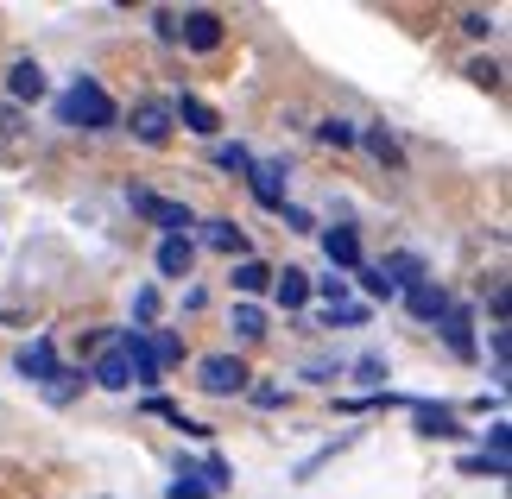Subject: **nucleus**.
Masks as SVG:
<instances>
[{
    "label": "nucleus",
    "mask_w": 512,
    "mask_h": 499,
    "mask_svg": "<svg viewBox=\"0 0 512 499\" xmlns=\"http://www.w3.org/2000/svg\"><path fill=\"white\" fill-rule=\"evenodd\" d=\"M57 121L64 127H83V133H102L121 121V108H114V95L95 83V76H76V83L57 95Z\"/></svg>",
    "instance_id": "nucleus-1"
},
{
    "label": "nucleus",
    "mask_w": 512,
    "mask_h": 499,
    "mask_svg": "<svg viewBox=\"0 0 512 499\" xmlns=\"http://www.w3.org/2000/svg\"><path fill=\"white\" fill-rule=\"evenodd\" d=\"M127 203H133V209H140V215H146V222H152V228H159V234H165V241H190V228H196V215H190L184 203H165V196H152V190H140V184H133V190H127Z\"/></svg>",
    "instance_id": "nucleus-2"
},
{
    "label": "nucleus",
    "mask_w": 512,
    "mask_h": 499,
    "mask_svg": "<svg viewBox=\"0 0 512 499\" xmlns=\"http://www.w3.org/2000/svg\"><path fill=\"white\" fill-rule=\"evenodd\" d=\"M196 386L215 392V398H234V392H247V361L241 354H209L203 367H196Z\"/></svg>",
    "instance_id": "nucleus-3"
},
{
    "label": "nucleus",
    "mask_w": 512,
    "mask_h": 499,
    "mask_svg": "<svg viewBox=\"0 0 512 499\" xmlns=\"http://www.w3.org/2000/svg\"><path fill=\"white\" fill-rule=\"evenodd\" d=\"M247 184H253V203H260V209H272V215H279V209L291 203V196H285V184H291V177H285V165H279V158H253Z\"/></svg>",
    "instance_id": "nucleus-4"
},
{
    "label": "nucleus",
    "mask_w": 512,
    "mask_h": 499,
    "mask_svg": "<svg viewBox=\"0 0 512 499\" xmlns=\"http://www.w3.org/2000/svg\"><path fill=\"white\" fill-rule=\"evenodd\" d=\"M177 45H190V51H222V13H209V7L177 13Z\"/></svg>",
    "instance_id": "nucleus-5"
},
{
    "label": "nucleus",
    "mask_w": 512,
    "mask_h": 499,
    "mask_svg": "<svg viewBox=\"0 0 512 499\" xmlns=\"http://www.w3.org/2000/svg\"><path fill=\"white\" fill-rule=\"evenodd\" d=\"M171 102H133V139H140V146H165L171 139Z\"/></svg>",
    "instance_id": "nucleus-6"
},
{
    "label": "nucleus",
    "mask_w": 512,
    "mask_h": 499,
    "mask_svg": "<svg viewBox=\"0 0 512 499\" xmlns=\"http://www.w3.org/2000/svg\"><path fill=\"white\" fill-rule=\"evenodd\" d=\"M171 121H177V127H190V133H203V139L222 133V114H215L203 95H177V102H171Z\"/></svg>",
    "instance_id": "nucleus-7"
},
{
    "label": "nucleus",
    "mask_w": 512,
    "mask_h": 499,
    "mask_svg": "<svg viewBox=\"0 0 512 499\" xmlns=\"http://www.w3.org/2000/svg\"><path fill=\"white\" fill-rule=\"evenodd\" d=\"M323 253H329V266H336V272H361L367 266V259H361V234H354V228H323Z\"/></svg>",
    "instance_id": "nucleus-8"
},
{
    "label": "nucleus",
    "mask_w": 512,
    "mask_h": 499,
    "mask_svg": "<svg viewBox=\"0 0 512 499\" xmlns=\"http://www.w3.org/2000/svg\"><path fill=\"white\" fill-rule=\"evenodd\" d=\"M437 329H443L449 354H462V361H475V316H468L462 304H449V310L437 316Z\"/></svg>",
    "instance_id": "nucleus-9"
},
{
    "label": "nucleus",
    "mask_w": 512,
    "mask_h": 499,
    "mask_svg": "<svg viewBox=\"0 0 512 499\" xmlns=\"http://www.w3.org/2000/svg\"><path fill=\"white\" fill-rule=\"evenodd\" d=\"M13 367H19V373H26V379H32V386H45V379L57 373V348H51V335H38V342H26V348H19V354H13Z\"/></svg>",
    "instance_id": "nucleus-10"
},
{
    "label": "nucleus",
    "mask_w": 512,
    "mask_h": 499,
    "mask_svg": "<svg viewBox=\"0 0 512 499\" xmlns=\"http://www.w3.org/2000/svg\"><path fill=\"white\" fill-rule=\"evenodd\" d=\"M89 379H95V386H108V392H127V386H133V367H127V354H121V342H114V335H108L102 361L89 367Z\"/></svg>",
    "instance_id": "nucleus-11"
},
{
    "label": "nucleus",
    "mask_w": 512,
    "mask_h": 499,
    "mask_svg": "<svg viewBox=\"0 0 512 499\" xmlns=\"http://www.w3.org/2000/svg\"><path fill=\"white\" fill-rule=\"evenodd\" d=\"M411 424H418V436H462L456 411H449V405H430V398H411Z\"/></svg>",
    "instance_id": "nucleus-12"
},
{
    "label": "nucleus",
    "mask_w": 512,
    "mask_h": 499,
    "mask_svg": "<svg viewBox=\"0 0 512 499\" xmlns=\"http://www.w3.org/2000/svg\"><path fill=\"white\" fill-rule=\"evenodd\" d=\"M83 386H89V367H57L51 379H45V405H76V398H83Z\"/></svg>",
    "instance_id": "nucleus-13"
},
{
    "label": "nucleus",
    "mask_w": 512,
    "mask_h": 499,
    "mask_svg": "<svg viewBox=\"0 0 512 499\" xmlns=\"http://www.w3.org/2000/svg\"><path fill=\"white\" fill-rule=\"evenodd\" d=\"M405 310L418 316V323H437V316L449 310V291L430 285V278H424V285H405Z\"/></svg>",
    "instance_id": "nucleus-14"
},
{
    "label": "nucleus",
    "mask_w": 512,
    "mask_h": 499,
    "mask_svg": "<svg viewBox=\"0 0 512 499\" xmlns=\"http://www.w3.org/2000/svg\"><path fill=\"white\" fill-rule=\"evenodd\" d=\"M272 297H279V310H304L310 304V272H298V266L272 272Z\"/></svg>",
    "instance_id": "nucleus-15"
},
{
    "label": "nucleus",
    "mask_w": 512,
    "mask_h": 499,
    "mask_svg": "<svg viewBox=\"0 0 512 499\" xmlns=\"http://www.w3.org/2000/svg\"><path fill=\"white\" fill-rule=\"evenodd\" d=\"M203 247H215V253H228V259H253V253H247V234L234 228L228 215H222V222H203Z\"/></svg>",
    "instance_id": "nucleus-16"
},
{
    "label": "nucleus",
    "mask_w": 512,
    "mask_h": 499,
    "mask_svg": "<svg viewBox=\"0 0 512 499\" xmlns=\"http://www.w3.org/2000/svg\"><path fill=\"white\" fill-rule=\"evenodd\" d=\"M7 89H13V102H38V95H45L51 83H45V70H38L32 57H19V64H13V76H7Z\"/></svg>",
    "instance_id": "nucleus-17"
},
{
    "label": "nucleus",
    "mask_w": 512,
    "mask_h": 499,
    "mask_svg": "<svg viewBox=\"0 0 512 499\" xmlns=\"http://www.w3.org/2000/svg\"><path fill=\"white\" fill-rule=\"evenodd\" d=\"M373 266H380L399 291H405V285H424V259H418V253H386V259H373Z\"/></svg>",
    "instance_id": "nucleus-18"
},
{
    "label": "nucleus",
    "mask_w": 512,
    "mask_h": 499,
    "mask_svg": "<svg viewBox=\"0 0 512 499\" xmlns=\"http://www.w3.org/2000/svg\"><path fill=\"white\" fill-rule=\"evenodd\" d=\"M146 348H152V361H159V373L184 361V335L177 329H146Z\"/></svg>",
    "instance_id": "nucleus-19"
},
{
    "label": "nucleus",
    "mask_w": 512,
    "mask_h": 499,
    "mask_svg": "<svg viewBox=\"0 0 512 499\" xmlns=\"http://www.w3.org/2000/svg\"><path fill=\"white\" fill-rule=\"evenodd\" d=\"M234 291H241V304H247V297H260V291H272V266L241 259V266H234Z\"/></svg>",
    "instance_id": "nucleus-20"
},
{
    "label": "nucleus",
    "mask_w": 512,
    "mask_h": 499,
    "mask_svg": "<svg viewBox=\"0 0 512 499\" xmlns=\"http://www.w3.org/2000/svg\"><path fill=\"white\" fill-rule=\"evenodd\" d=\"M190 266H196V247L190 241H159V272L165 278H190Z\"/></svg>",
    "instance_id": "nucleus-21"
},
{
    "label": "nucleus",
    "mask_w": 512,
    "mask_h": 499,
    "mask_svg": "<svg viewBox=\"0 0 512 499\" xmlns=\"http://www.w3.org/2000/svg\"><path fill=\"white\" fill-rule=\"evenodd\" d=\"M196 481H203V493H228L234 487V468L222 462V455H203V462H196Z\"/></svg>",
    "instance_id": "nucleus-22"
},
{
    "label": "nucleus",
    "mask_w": 512,
    "mask_h": 499,
    "mask_svg": "<svg viewBox=\"0 0 512 499\" xmlns=\"http://www.w3.org/2000/svg\"><path fill=\"white\" fill-rule=\"evenodd\" d=\"M361 323H373L367 304H323V329H361Z\"/></svg>",
    "instance_id": "nucleus-23"
},
{
    "label": "nucleus",
    "mask_w": 512,
    "mask_h": 499,
    "mask_svg": "<svg viewBox=\"0 0 512 499\" xmlns=\"http://www.w3.org/2000/svg\"><path fill=\"white\" fill-rule=\"evenodd\" d=\"M228 329L241 335V342H260V335H266V310L260 304H234V323Z\"/></svg>",
    "instance_id": "nucleus-24"
},
{
    "label": "nucleus",
    "mask_w": 512,
    "mask_h": 499,
    "mask_svg": "<svg viewBox=\"0 0 512 499\" xmlns=\"http://www.w3.org/2000/svg\"><path fill=\"white\" fill-rule=\"evenodd\" d=\"M215 165H222L228 177H247L253 171V152L241 146V139H222V146H215Z\"/></svg>",
    "instance_id": "nucleus-25"
},
{
    "label": "nucleus",
    "mask_w": 512,
    "mask_h": 499,
    "mask_svg": "<svg viewBox=\"0 0 512 499\" xmlns=\"http://www.w3.org/2000/svg\"><path fill=\"white\" fill-rule=\"evenodd\" d=\"M133 323H140V329L159 323V285H140V291H133Z\"/></svg>",
    "instance_id": "nucleus-26"
},
{
    "label": "nucleus",
    "mask_w": 512,
    "mask_h": 499,
    "mask_svg": "<svg viewBox=\"0 0 512 499\" xmlns=\"http://www.w3.org/2000/svg\"><path fill=\"white\" fill-rule=\"evenodd\" d=\"M165 499H209L203 493V481H196V462H177V481H171V493Z\"/></svg>",
    "instance_id": "nucleus-27"
},
{
    "label": "nucleus",
    "mask_w": 512,
    "mask_h": 499,
    "mask_svg": "<svg viewBox=\"0 0 512 499\" xmlns=\"http://www.w3.org/2000/svg\"><path fill=\"white\" fill-rule=\"evenodd\" d=\"M462 474H494V481H506V455H494V449H475L462 462Z\"/></svg>",
    "instance_id": "nucleus-28"
},
{
    "label": "nucleus",
    "mask_w": 512,
    "mask_h": 499,
    "mask_svg": "<svg viewBox=\"0 0 512 499\" xmlns=\"http://www.w3.org/2000/svg\"><path fill=\"white\" fill-rule=\"evenodd\" d=\"M361 146H367L373 158H386V165H399V146H392V133H386V127H367V133H361Z\"/></svg>",
    "instance_id": "nucleus-29"
},
{
    "label": "nucleus",
    "mask_w": 512,
    "mask_h": 499,
    "mask_svg": "<svg viewBox=\"0 0 512 499\" xmlns=\"http://www.w3.org/2000/svg\"><path fill=\"white\" fill-rule=\"evenodd\" d=\"M317 133H323V146H354V139H361V127H348V121H336V114H329V121H323Z\"/></svg>",
    "instance_id": "nucleus-30"
},
{
    "label": "nucleus",
    "mask_w": 512,
    "mask_h": 499,
    "mask_svg": "<svg viewBox=\"0 0 512 499\" xmlns=\"http://www.w3.org/2000/svg\"><path fill=\"white\" fill-rule=\"evenodd\" d=\"M310 291H317L323 304H348V278H336V272H329V278H310Z\"/></svg>",
    "instance_id": "nucleus-31"
},
{
    "label": "nucleus",
    "mask_w": 512,
    "mask_h": 499,
    "mask_svg": "<svg viewBox=\"0 0 512 499\" xmlns=\"http://www.w3.org/2000/svg\"><path fill=\"white\" fill-rule=\"evenodd\" d=\"M361 285H367L373 297H399V285H392V278H386L380 266H361Z\"/></svg>",
    "instance_id": "nucleus-32"
},
{
    "label": "nucleus",
    "mask_w": 512,
    "mask_h": 499,
    "mask_svg": "<svg viewBox=\"0 0 512 499\" xmlns=\"http://www.w3.org/2000/svg\"><path fill=\"white\" fill-rule=\"evenodd\" d=\"M354 379H367V386H380V379H386V361H380V354H367V361H354Z\"/></svg>",
    "instance_id": "nucleus-33"
},
{
    "label": "nucleus",
    "mask_w": 512,
    "mask_h": 499,
    "mask_svg": "<svg viewBox=\"0 0 512 499\" xmlns=\"http://www.w3.org/2000/svg\"><path fill=\"white\" fill-rule=\"evenodd\" d=\"M253 405H260V411H279L285 405V386H253Z\"/></svg>",
    "instance_id": "nucleus-34"
},
{
    "label": "nucleus",
    "mask_w": 512,
    "mask_h": 499,
    "mask_svg": "<svg viewBox=\"0 0 512 499\" xmlns=\"http://www.w3.org/2000/svg\"><path fill=\"white\" fill-rule=\"evenodd\" d=\"M279 215H285V228H291V234H317V228H310V215H304L298 203H285Z\"/></svg>",
    "instance_id": "nucleus-35"
},
{
    "label": "nucleus",
    "mask_w": 512,
    "mask_h": 499,
    "mask_svg": "<svg viewBox=\"0 0 512 499\" xmlns=\"http://www.w3.org/2000/svg\"><path fill=\"white\" fill-rule=\"evenodd\" d=\"M506 443H512V430H506V417H494V424H487V449L506 455Z\"/></svg>",
    "instance_id": "nucleus-36"
},
{
    "label": "nucleus",
    "mask_w": 512,
    "mask_h": 499,
    "mask_svg": "<svg viewBox=\"0 0 512 499\" xmlns=\"http://www.w3.org/2000/svg\"><path fill=\"white\" fill-rule=\"evenodd\" d=\"M468 76H475V83H487V89H494V83H500V64H494V57H481V64H468Z\"/></svg>",
    "instance_id": "nucleus-37"
},
{
    "label": "nucleus",
    "mask_w": 512,
    "mask_h": 499,
    "mask_svg": "<svg viewBox=\"0 0 512 499\" xmlns=\"http://www.w3.org/2000/svg\"><path fill=\"white\" fill-rule=\"evenodd\" d=\"M462 32H475V38H487V32H494V13H462Z\"/></svg>",
    "instance_id": "nucleus-38"
},
{
    "label": "nucleus",
    "mask_w": 512,
    "mask_h": 499,
    "mask_svg": "<svg viewBox=\"0 0 512 499\" xmlns=\"http://www.w3.org/2000/svg\"><path fill=\"white\" fill-rule=\"evenodd\" d=\"M152 26H159V38H171V45H177V13H171V7L152 13Z\"/></svg>",
    "instance_id": "nucleus-39"
}]
</instances>
